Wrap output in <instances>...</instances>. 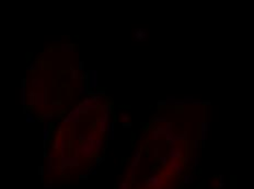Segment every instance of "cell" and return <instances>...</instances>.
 <instances>
[{"label":"cell","instance_id":"1","mask_svg":"<svg viewBox=\"0 0 254 189\" xmlns=\"http://www.w3.org/2000/svg\"><path fill=\"white\" fill-rule=\"evenodd\" d=\"M79 114H80V107H77L67 115V117L64 119V122L65 123H76L79 120Z\"/></svg>","mask_w":254,"mask_h":189},{"label":"cell","instance_id":"2","mask_svg":"<svg viewBox=\"0 0 254 189\" xmlns=\"http://www.w3.org/2000/svg\"><path fill=\"white\" fill-rule=\"evenodd\" d=\"M35 103L37 105H44L46 103V92H40L35 94Z\"/></svg>","mask_w":254,"mask_h":189},{"label":"cell","instance_id":"3","mask_svg":"<svg viewBox=\"0 0 254 189\" xmlns=\"http://www.w3.org/2000/svg\"><path fill=\"white\" fill-rule=\"evenodd\" d=\"M25 82H26V79H23V80H22V86H21V104H22L23 106H24V105H25V103H26Z\"/></svg>","mask_w":254,"mask_h":189},{"label":"cell","instance_id":"4","mask_svg":"<svg viewBox=\"0 0 254 189\" xmlns=\"http://www.w3.org/2000/svg\"><path fill=\"white\" fill-rule=\"evenodd\" d=\"M90 79H89V86L90 88H94L97 86V71H90Z\"/></svg>","mask_w":254,"mask_h":189},{"label":"cell","instance_id":"5","mask_svg":"<svg viewBox=\"0 0 254 189\" xmlns=\"http://www.w3.org/2000/svg\"><path fill=\"white\" fill-rule=\"evenodd\" d=\"M44 86V80L41 78H34L32 79V88H42Z\"/></svg>","mask_w":254,"mask_h":189},{"label":"cell","instance_id":"6","mask_svg":"<svg viewBox=\"0 0 254 189\" xmlns=\"http://www.w3.org/2000/svg\"><path fill=\"white\" fill-rule=\"evenodd\" d=\"M44 130H43V136H44V141L46 142L48 139H49V136H50V130L48 129V126H49V122H45L44 123Z\"/></svg>","mask_w":254,"mask_h":189},{"label":"cell","instance_id":"7","mask_svg":"<svg viewBox=\"0 0 254 189\" xmlns=\"http://www.w3.org/2000/svg\"><path fill=\"white\" fill-rule=\"evenodd\" d=\"M60 50L63 53H71L74 52V46L71 44H63L60 47Z\"/></svg>","mask_w":254,"mask_h":189},{"label":"cell","instance_id":"8","mask_svg":"<svg viewBox=\"0 0 254 189\" xmlns=\"http://www.w3.org/2000/svg\"><path fill=\"white\" fill-rule=\"evenodd\" d=\"M25 121H26L27 123H32V122H34L35 119H34V117H33V115L30 114V113H27V114L25 115Z\"/></svg>","mask_w":254,"mask_h":189},{"label":"cell","instance_id":"9","mask_svg":"<svg viewBox=\"0 0 254 189\" xmlns=\"http://www.w3.org/2000/svg\"><path fill=\"white\" fill-rule=\"evenodd\" d=\"M28 103H30L31 105H33L35 103V94L33 92L28 93Z\"/></svg>","mask_w":254,"mask_h":189},{"label":"cell","instance_id":"10","mask_svg":"<svg viewBox=\"0 0 254 189\" xmlns=\"http://www.w3.org/2000/svg\"><path fill=\"white\" fill-rule=\"evenodd\" d=\"M54 117V115L52 114V113H46V114H43V118L44 119H52Z\"/></svg>","mask_w":254,"mask_h":189},{"label":"cell","instance_id":"11","mask_svg":"<svg viewBox=\"0 0 254 189\" xmlns=\"http://www.w3.org/2000/svg\"><path fill=\"white\" fill-rule=\"evenodd\" d=\"M78 77V71L76 69H71V78L72 79H76Z\"/></svg>","mask_w":254,"mask_h":189},{"label":"cell","instance_id":"12","mask_svg":"<svg viewBox=\"0 0 254 189\" xmlns=\"http://www.w3.org/2000/svg\"><path fill=\"white\" fill-rule=\"evenodd\" d=\"M35 68H36V63H35V62H32L26 69H27V70H33V69H35Z\"/></svg>","mask_w":254,"mask_h":189},{"label":"cell","instance_id":"13","mask_svg":"<svg viewBox=\"0 0 254 189\" xmlns=\"http://www.w3.org/2000/svg\"><path fill=\"white\" fill-rule=\"evenodd\" d=\"M84 91L87 92V89H84V88H83V86H81V88H80V89H79V92H80V93H84Z\"/></svg>","mask_w":254,"mask_h":189},{"label":"cell","instance_id":"14","mask_svg":"<svg viewBox=\"0 0 254 189\" xmlns=\"http://www.w3.org/2000/svg\"><path fill=\"white\" fill-rule=\"evenodd\" d=\"M79 68H80V69H83V61H80V62H79Z\"/></svg>","mask_w":254,"mask_h":189}]
</instances>
